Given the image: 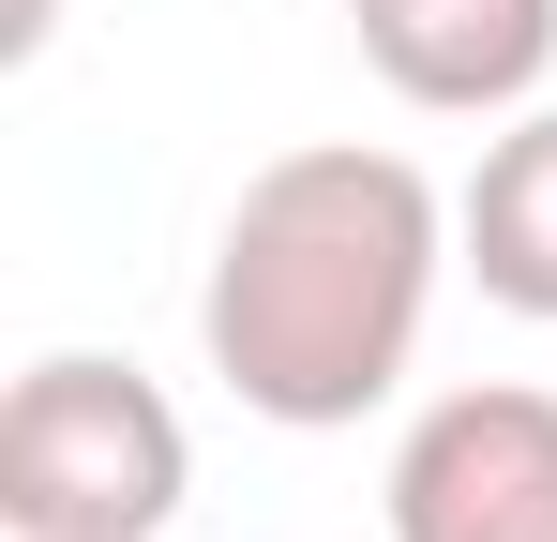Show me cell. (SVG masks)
Segmentation results:
<instances>
[{"mask_svg": "<svg viewBox=\"0 0 557 542\" xmlns=\"http://www.w3.org/2000/svg\"><path fill=\"white\" fill-rule=\"evenodd\" d=\"M196 497L182 407L106 347H61L15 377L0 407V528L15 542H166V513Z\"/></svg>", "mask_w": 557, "mask_h": 542, "instance_id": "2", "label": "cell"}, {"mask_svg": "<svg viewBox=\"0 0 557 542\" xmlns=\"http://www.w3.org/2000/svg\"><path fill=\"white\" fill-rule=\"evenodd\" d=\"M497 542H557V497H543V513H528V528H497Z\"/></svg>", "mask_w": 557, "mask_h": 542, "instance_id": "6", "label": "cell"}, {"mask_svg": "<svg viewBox=\"0 0 557 542\" xmlns=\"http://www.w3.org/2000/svg\"><path fill=\"white\" fill-rule=\"evenodd\" d=\"M453 242H467V271H482V301H512V317L557 332V106H528V121L482 151V181L453 196Z\"/></svg>", "mask_w": 557, "mask_h": 542, "instance_id": "5", "label": "cell"}, {"mask_svg": "<svg viewBox=\"0 0 557 542\" xmlns=\"http://www.w3.org/2000/svg\"><path fill=\"white\" fill-rule=\"evenodd\" d=\"M437 271H453L437 181L407 151L317 136V151H272L242 181V211L211 242V286H196V347H211V377L257 422L347 438L362 407L407 392L422 317H437Z\"/></svg>", "mask_w": 557, "mask_h": 542, "instance_id": "1", "label": "cell"}, {"mask_svg": "<svg viewBox=\"0 0 557 542\" xmlns=\"http://www.w3.org/2000/svg\"><path fill=\"white\" fill-rule=\"evenodd\" d=\"M557 497V392L467 377L392 438V542H497Z\"/></svg>", "mask_w": 557, "mask_h": 542, "instance_id": "3", "label": "cell"}, {"mask_svg": "<svg viewBox=\"0 0 557 542\" xmlns=\"http://www.w3.org/2000/svg\"><path fill=\"white\" fill-rule=\"evenodd\" d=\"M347 30H362L376 76L407 106H437V121H497L557 61V0H347Z\"/></svg>", "mask_w": 557, "mask_h": 542, "instance_id": "4", "label": "cell"}]
</instances>
